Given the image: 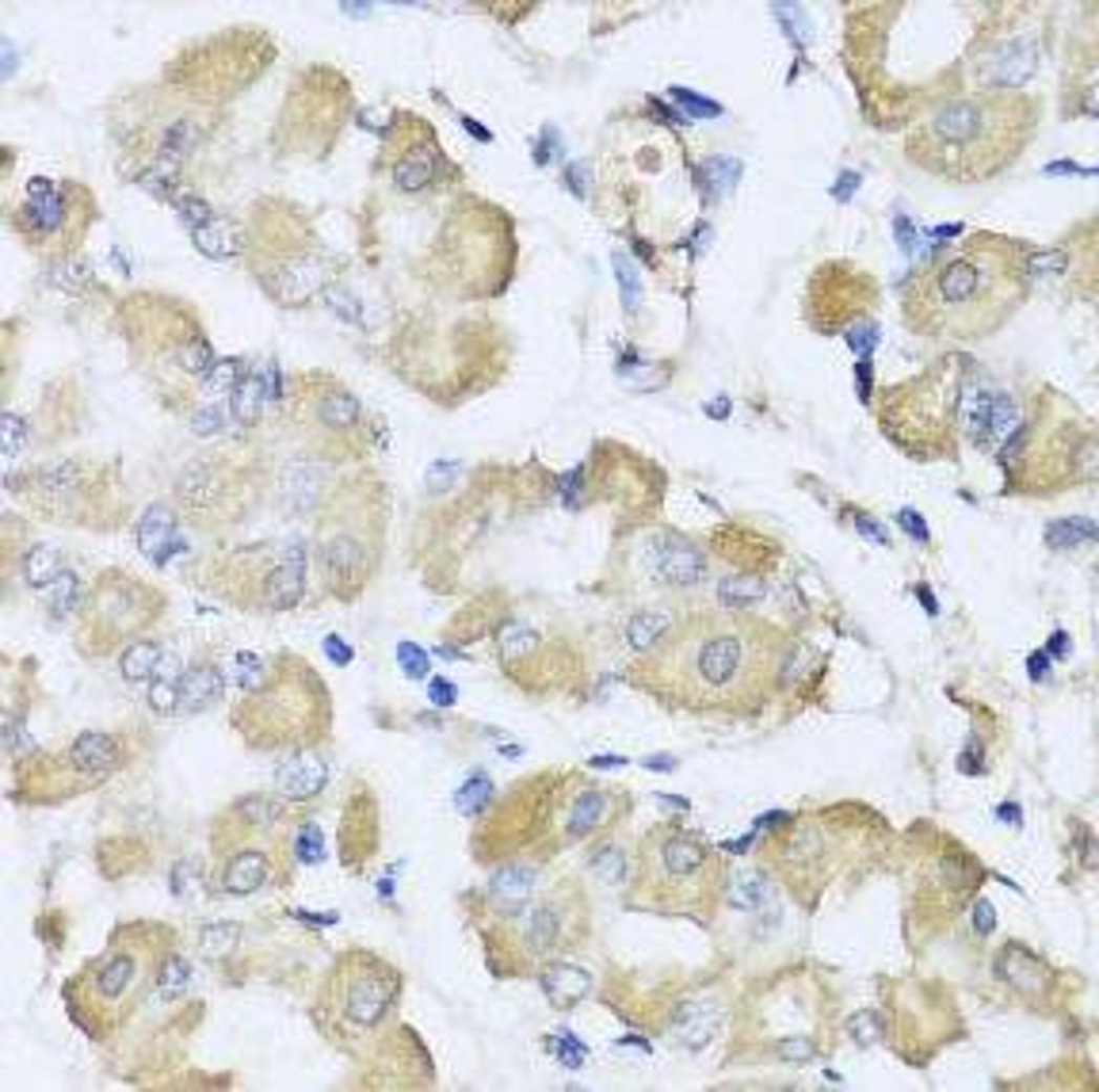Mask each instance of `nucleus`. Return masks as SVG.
Masks as SVG:
<instances>
[{
  "mask_svg": "<svg viewBox=\"0 0 1099 1092\" xmlns=\"http://www.w3.org/2000/svg\"><path fill=\"white\" fill-rule=\"evenodd\" d=\"M214 856H218V882L226 894H256L283 872V840L272 825L226 814L214 833Z\"/></svg>",
  "mask_w": 1099,
  "mask_h": 1092,
  "instance_id": "0eeeda50",
  "label": "nucleus"
},
{
  "mask_svg": "<svg viewBox=\"0 0 1099 1092\" xmlns=\"http://www.w3.org/2000/svg\"><path fill=\"white\" fill-rule=\"evenodd\" d=\"M855 524H859V531H863V536H870V539H874V543H882V546H890V539H886V531H882V527H874V524H870L867 516H859V512H855Z\"/></svg>",
  "mask_w": 1099,
  "mask_h": 1092,
  "instance_id": "0e129e2a",
  "label": "nucleus"
},
{
  "mask_svg": "<svg viewBox=\"0 0 1099 1092\" xmlns=\"http://www.w3.org/2000/svg\"><path fill=\"white\" fill-rule=\"evenodd\" d=\"M1050 650H1054V657H1065V634H1054Z\"/></svg>",
  "mask_w": 1099,
  "mask_h": 1092,
  "instance_id": "338daca9",
  "label": "nucleus"
},
{
  "mask_svg": "<svg viewBox=\"0 0 1099 1092\" xmlns=\"http://www.w3.org/2000/svg\"><path fill=\"white\" fill-rule=\"evenodd\" d=\"M333 1008L340 1012V1020H347L352 1028H375L398 998L401 978L394 966L378 963V959L352 956L333 970Z\"/></svg>",
  "mask_w": 1099,
  "mask_h": 1092,
  "instance_id": "1a4fd4ad",
  "label": "nucleus"
},
{
  "mask_svg": "<svg viewBox=\"0 0 1099 1092\" xmlns=\"http://www.w3.org/2000/svg\"><path fill=\"white\" fill-rule=\"evenodd\" d=\"M325 653L333 657V662H340V665L352 662V650H347V646H344L340 638H336V634H333V638H325Z\"/></svg>",
  "mask_w": 1099,
  "mask_h": 1092,
  "instance_id": "e2e57ef3",
  "label": "nucleus"
},
{
  "mask_svg": "<svg viewBox=\"0 0 1099 1092\" xmlns=\"http://www.w3.org/2000/svg\"><path fill=\"white\" fill-rule=\"evenodd\" d=\"M199 944L210 959H221L230 956L233 947L241 944V924H230V921H218V924H207L199 932Z\"/></svg>",
  "mask_w": 1099,
  "mask_h": 1092,
  "instance_id": "4c0bfd02",
  "label": "nucleus"
},
{
  "mask_svg": "<svg viewBox=\"0 0 1099 1092\" xmlns=\"http://www.w3.org/2000/svg\"><path fill=\"white\" fill-rule=\"evenodd\" d=\"M179 218L188 222L191 230H199V226H207V222L214 218V210H210L199 195H184V200H179Z\"/></svg>",
  "mask_w": 1099,
  "mask_h": 1092,
  "instance_id": "8fccbe9b",
  "label": "nucleus"
},
{
  "mask_svg": "<svg viewBox=\"0 0 1099 1092\" xmlns=\"http://www.w3.org/2000/svg\"><path fill=\"white\" fill-rule=\"evenodd\" d=\"M1027 249L977 233L935 256L905 294V317L924 336L981 340L1012 321L1027 298Z\"/></svg>",
  "mask_w": 1099,
  "mask_h": 1092,
  "instance_id": "f03ea898",
  "label": "nucleus"
},
{
  "mask_svg": "<svg viewBox=\"0 0 1099 1092\" xmlns=\"http://www.w3.org/2000/svg\"><path fill=\"white\" fill-rule=\"evenodd\" d=\"M179 368L188 371V375H210V368H214V352H210V344L203 340V336H191L188 344L179 348Z\"/></svg>",
  "mask_w": 1099,
  "mask_h": 1092,
  "instance_id": "37998d69",
  "label": "nucleus"
},
{
  "mask_svg": "<svg viewBox=\"0 0 1099 1092\" xmlns=\"http://www.w3.org/2000/svg\"><path fill=\"white\" fill-rule=\"evenodd\" d=\"M672 96H676V100H680L683 107H692L695 116H718V111H722L718 104H711V100H699V96L683 92V88H672Z\"/></svg>",
  "mask_w": 1099,
  "mask_h": 1092,
  "instance_id": "6e6d98bb",
  "label": "nucleus"
},
{
  "mask_svg": "<svg viewBox=\"0 0 1099 1092\" xmlns=\"http://www.w3.org/2000/svg\"><path fill=\"white\" fill-rule=\"evenodd\" d=\"M191 242L203 256H214V260H233L237 252L245 249V233L237 222L230 218H210L207 226L191 230Z\"/></svg>",
  "mask_w": 1099,
  "mask_h": 1092,
  "instance_id": "b1692460",
  "label": "nucleus"
},
{
  "mask_svg": "<svg viewBox=\"0 0 1099 1092\" xmlns=\"http://www.w3.org/2000/svg\"><path fill=\"white\" fill-rule=\"evenodd\" d=\"M783 634L744 611H699L672 623L630 672L653 699L699 714L756 711L783 669Z\"/></svg>",
  "mask_w": 1099,
  "mask_h": 1092,
  "instance_id": "f257e3e1",
  "label": "nucleus"
},
{
  "mask_svg": "<svg viewBox=\"0 0 1099 1092\" xmlns=\"http://www.w3.org/2000/svg\"><path fill=\"white\" fill-rule=\"evenodd\" d=\"M237 382H241V368H237V359H218V363L210 368V375L203 378L207 394H226V390H233Z\"/></svg>",
  "mask_w": 1099,
  "mask_h": 1092,
  "instance_id": "a18cd8bd",
  "label": "nucleus"
},
{
  "mask_svg": "<svg viewBox=\"0 0 1099 1092\" xmlns=\"http://www.w3.org/2000/svg\"><path fill=\"white\" fill-rule=\"evenodd\" d=\"M848 1031H851V1040L874 1043V1040L882 1035L879 1012H855V1016H851V1024H848Z\"/></svg>",
  "mask_w": 1099,
  "mask_h": 1092,
  "instance_id": "3c124183",
  "label": "nucleus"
},
{
  "mask_svg": "<svg viewBox=\"0 0 1099 1092\" xmlns=\"http://www.w3.org/2000/svg\"><path fill=\"white\" fill-rule=\"evenodd\" d=\"M901 524H905V531H909V536H916L921 543H928V527H924V520L912 512V508H905V512H901Z\"/></svg>",
  "mask_w": 1099,
  "mask_h": 1092,
  "instance_id": "13d9d810",
  "label": "nucleus"
},
{
  "mask_svg": "<svg viewBox=\"0 0 1099 1092\" xmlns=\"http://www.w3.org/2000/svg\"><path fill=\"white\" fill-rule=\"evenodd\" d=\"M325 783L329 764L317 753H310V749H302L298 756H291V760L275 768V788H279L283 798H314L325 791Z\"/></svg>",
  "mask_w": 1099,
  "mask_h": 1092,
  "instance_id": "dca6fc26",
  "label": "nucleus"
},
{
  "mask_svg": "<svg viewBox=\"0 0 1099 1092\" xmlns=\"http://www.w3.org/2000/svg\"><path fill=\"white\" fill-rule=\"evenodd\" d=\"M69 222H73L69 191H58L46 176H35L23 191L20 210H16V230L42 249H65V245H73L69 237L77 233L69 230Z\"/></svg>",
  "mask_w": 1099,
  "mask_h": 1092,
  "instance_id": "9b49d317",
  "label": "nucleus"
},
{
  "mask_svg": "<svg viewBox=\"0 0 1099 1092\" xmlns=\"http://www.w3.org/2000/svg\"><path fill=\"white\" fill-rule=\"evenodd\" d=\"M165 665V650H161L157 638H134L126 650H119V672L123 680L130 684H142V680H153Z\"/></svg>",
  "mask_w": 1099,
  "mask_h": 1092,
  "instance_id": "bb28decb",
  "label": "nucleus"
},
{
  "mask_svg": "<svg viewBox=\"0 0 1099 1092\" xmlns=\"http://www.w3.org/2000/svg\"><path fill=\"white\" fill-rule=\"evenodd\" d=\"M531 886H534V867H527V863H508V867H501L489 882L492 898H501V902L508 905H524Z\"/></svg>",
  "mask_w": 1099,
  "mask_h": 1092,
  "instance_id": "7c9ffc66",
  "label": "nucleus"
},
{
  "mask_svg": "<svg viewBox=\"0 0 1099 1092\" xmlns=\"http://www.w3.org/2000/svg\"><path fill=\"white\" fill-rule=\"evenodd\" d=\"M20 447H23V420L16 417V413H8V417H4V455L16 459Z\"/></svg>",
  "mask_w": 1099,
  "mask_h": 1092,
  "instance_id": "5fc2aeb1",
  "label": "nucleus"
},
{
  "mask_svg": "<svg viewBox=\"0 0 1099 1092\" xmlns=\"http://www.w3.org/2000/svg\"><path fill=\"white\" fill-rule=\"evenodd\" d=\"M996 974L1005 978L1008 986L1027 1001H1047L1050 986H1054L1050 966L1042 963L1035 951H1027V947H1019V944H1008L1005 951L996 956Z\"/></svg>",
  "mask_w": 1099,
  "mask_h": 1092,
  "instance_id": "ddd939ff",
  "label": "nucleus"
},
{
  "mask_svg": "<svg viewBox=\"0 0 1099 1092\" xmlns=\"http://www.w3.org/2000/svg\"><path fill=\"white\" fill-rule=\"evenodd\" d=\"M588 872L596 875L599 882H608V886H622L630 875V860H627V852L615 848V844H604V848L592 856V863H588Z\"/></svg>",
  "mask_w": 1099,
  "mask_h": 1092,
  "instance_id": "e433bc0d",
  "label": "nucleus"
},
{
  "mask_svg": "<svg viewBox=\"0 0 1099 1092\" xmlns=\"http://www.w3.org/2000/svg\"><path fill=\"white\" fill-rule=\"evenodd\" d=\"M39 592H42V600H46V608H50L54 615H69V611L84 608V596H88V592H84L81 573H77V569H69V566H65L46 588H39Z\"/></svg>",
  "mask_w": 1099,
  "mask_h": 1092,
  "instance_id": "c85d7f7f",
  "label": "nucleus"
},
{
  "mask_svg": "<svg viewBox=\"0 0 1099 1092\" xmlns=\"http://www.w3.org/2000/svg\"><path fill=\"white\" fill-rule=\"evenodd\" d=\"M398 662L401 669H405V676H413V680H424L428 676V653L420 650V646H413V642H401L398 646Z\"/></svg>",
  "mask_w": 1099,
  "mask_h": 1092,
  "instance_id": "09e8293b",
  "label": "nucleus"
},
{
  "mask_svg": "<svg viewBox=\"0 0 1099 1092\" xmlns=\"http://www.w3.org/2000/svg\"><path fill=\"white\" fill-rule=\"evenodd\" d=\"M1047 665H1050L1047 653H1035V657H1031V676H1035V680H1038V676H1047V672H1050Z\"/></svg>",
  "mask_w": 1099,
  "mask_h": 1092,
  "instance_id": "69168bd1",
  "label": "nucleus"
},
{
  "mask_svg": "<svg viewBox=\"0 0 1099 1092\" xmlns=\"http://www.w3.org/2000/svg\"><path fill=\"white\" fill-rule=\"evenodd\" d=\"M489 798H492V783L485 776H470L466 783L459 788V795H455V806L462 810V814H482L485 806H489Z\"/></svg>",
  "mask_w": 1099,
  "mask_h": 1092,
  "instance_id": "a19ab883",
  "label": "nucleus"
},
{
  "mask_svg": "<svg viewBox=\"0 0 1099 1092\" xmlns=\"http://www.w3.org/2000/svg\"><path fill=\"white\" fill-rule=\"evenodd\" d=\"M221 688H226V680H221L218 665L195 662L179 676V711H207V707H214L221 699Z\"/></svg>",
  "mask_w": 1099,
  "mask_h": 1092,
  "instance_id": "5701e85b",
  "label": "nucleus"
},
{
  "mask_svg": "<svg viewBox=\"0 0 1099 1092\" xmlns=\"http://www.w3.org/2000/svg\"><path fill=\"white\" fill-rule=\"evenodd\" d=\"M1047 539H1050V546L1092 543V539H1096V524H1089V520H1061V524H1050Z\"/></svg>",
  "mask_w": 1099,
  "mask_h": 1092,
  "instance_id": "79ce46f5",
  "label": "nucleus"
},
{
  "mask_svg": "<svg viewBox=\"0 0 1099 1092\" xmlns=\"http://www.w3.org/2000/svg\"><path fill=\"white\" fill-rule=\"evenodd\" d=\"M157 592L130 573H107L84 596L81 638L88 650H126L134 638H146V627L157 620Z\"/></svg>",
  "mask_w": 1099,
  "mask_h": 1092,
  "instance_id": "423d86ee",
  "label": "nucleus"
},
{
  "mask_svg": "<svg viewBox=\"0 0 1099 1092\" xmlns=\"http://www.w3.org/2000/svg\"><path fill=\"white\" fill-rule=\"evenodd\" d=\"M611 818V795L599 788H580L566 810V833L569 840H588L599 833Z\"/></svg>",
  "mask_w": 1099,
  "mask_h": 1092,
  "instance_id": "412c9836",
  "label": "nucleus"
},
{
  "mask_svg": "<svg viewBox=\"0 0 1099 1092\" xmlns=\"http://www.w3.org/2000/svg\"><path fill=\"white\" fill-rule=\"evenodd\" d=\"M298 413H302L298 420L310 432V443L347 452V447H356L363 440V410H359V401L344 386L305 390Z\"/></svg>",
  "mask_w": 1099,
  "mask_h": 1092,
  "instance_id": "9d476101",
  "label": "nucleus"
},
{
  "mask_svg": "<svg viewBox=\"0 0 1099 1092\" xmlns=\"http://www.w3.org/2000/svg\"><path fill=\"white\" fill-rule=\"evenodd\" d=\"M263 401H268V394H263V378L245 375L241 382L233 386V417H237V424L252 428L263 413Z\"/></svg>",
  "mask_w": 1099,
  "mask_h": 1092,
  "instance_id": "473e14b6",
  "label": "nucleus"
},
{
  "mask_svg": "<svg viewBox=\"0 0 1099 1092\" xmlns=\"http://www.w3.org/2000/svg\"><path fill=\"white\" fill-rule=\"evenodd\" d=\"M550 1050H554L557 1058H562V1066H569V1070H576V1066H585V1058H588L585 1043L573 1040L569 1031H557L554 1040H550Z\"/></svg>",
  "mask_w": 1099,
  "mask_h": 1092,
  "instance_id": "49530a36",
  "label": "nucleus"
},
{
  "mask_svg": "<svg viewBox=\"0 0 1099 1092\" xmlns=\"http://www.w3.org/2000/svg\"><path fill=\"white\" fill-rule=\"evenodd\" d=\"M543 989L550 1005L557 1008H573L592 993V974L585 966L576 963H562V959H546L543 963Z\"/></svg>",
  "mask_w": 1099,
  "mask_h": 1092,
  "instance_id": "6ab92c4d",
  "label": "nucleus"
},
{
  "mask_svg": "<svg viewBox=\"0 0 1099 1092\" xmlns=\"http://www.w3.org/2000/svg\"><path fill=\"white\" fill-rule=\"evenodd\" d=\"M718 1028V1005L714 1001H683L676 1012V1040L683 1047H702Z\"/></svg>",
  "mask_w": 1099,
  "mask_h": 1092,
  "instance_id": "a878e982",
  "label": "nucleus"
},
{
  "mask_svg": "<svg viewBox=\"0 0 1099 1092\" xmlns=\"http://www.w3.org/2000/svg\"><path fill=\"white\" fill-rule=\"evenodd\" d=\"M62 569L65 566H62V558H58L54 546H27V554H23V562H20L23 581H27L31 588H46L58 573H62Z\"/></svg>",
  "mask_w": 1099,
  "mask_h": 1092,
  "instance_id": "2f4dec72",
  "label": "nucleus"
},
{
  "mask_svg": "<svg viewBox=\"0 0 1099 1092\" xmlns=\"http://www.w3.org/2000/svg\"><path fill=\"white\" fill-rule=\"evenodd\" d=\"M260 596L268 611H287L305 596V546L298 539L287 546L283 558L275 562V569H268Z\"/></svg>",
  "mask_w": 1099,
  "mask_h": 1092,
  "instance_id": "4468645a",
  "label": "nucleus"
},
{
  "mask_svg": "<svg viewBox=\"0 0 1099 1092\" xmlns=\"http://www.w3.org/2000/svg\"><path fill=\"white\" fill-rule=\"evenodd\" d=\"M149 966H161V959H153V940H138L130 947H119L104 963L92 970V982H88V1008H92V1020L100 1031H111L123 1020V1008H130L142 989L149 982Z\"/></svg>",
  "mask_w": 1099,
  "mask_h": 1092,
  "instance_id": "6e6552de",
  "label": "nucleus"
},
{
  "mask_svg": "<svg viewBox=\"0 0 1099 1092\" xmlns=\"http://www.w3.org/2000/svg\"><path fill=\"white\" fill-rule=\"evenodd\" d=\"M1038 116L1042 107L1027 92L981 88L970 96H954L916 123L905 142V153L928 176L951 184H981L1023 158L1038 130Z\"/></svg>",
  "mask_w": 1099,
  "mask_h": 1092,
  "instance_id": "7ed1b4c3",
  "label": "nucleus"
},
{
  "mask_svg": "<svg viewBox=\"0 0 1099 1092\" xmlns=\"http://www.w3.org/2000/svg\"><path fill=\"white\" fill-rule=\"evenodd\" d=\"M993 905H989V902H985V898H977V905H974V928H977V932H981V936H989V932H993Z\"/></svg>",
  "mask_w": 1099,
  "mask_h": 1092,
  "instance_id": "4d7b16f0",
  "label": "nucleus"
},
{
  "mask_svg": "<svg viewBox=\"0 0 1099 1092\" xmlns=\"http://www.w3.org/2000/svg\"><path fill=\"white\" fill-rule=\"evenodd\" d=\"M672 627V615L669 611H641V615H634L627 627V638L634 650H653L660 638H664V630Z\"/></svg>",
  "mask_w": 1099,
  "mask_h": 1092,
  "instance_id": "f704fd0d",
  "label": "nucleus"
},
{
  "mask_svg": "<svg viewBox=\"0 0 1099 1092\" xmlns=\"http://www.w3.org/2000/svg\"><path fill=\"white\" fill-rule=\"evenodd\" d=\"M764 596H767V585L760 578H748V573H741V578H725L722 585H718V600H722V608H730V611L753 608V604H760Z\"/></svg>",
  "mask_w": 1099,
  "mask_h": 1092,
  "instance_id": "72a5a7b5",
  "label": "nucleus"
},
{
  "mask_svg": "<svg viewBox=\"0 0 1099 1092\" xmlns=\"http://www.w3.org/2000/svg\"><path fill=\"white\" fill-rule=\"evenodd\" d=\"M428 692H431V699H436L440 707L455 704V688H450L447 680H431V684H428Z\"/></svg>",
  "mask_w": 1099,
  "mask_h": 1092,
  "instance_id": "052dcab7",
  "label": "nucleus"
},
{
  "mask_svg": "<svg viewBox=\"0 0 1099 1092\" xmlns=\"http://www.w3.org/2000/svg\"><path fill=\"white\" fill-rule=\"evenodd\" d=\"M775 1054H779L783 1062H795V1066H798V1062L813 1058L817 1047H813V1040H809V1035H786V1040L775 1043Z\"/></svg>",
  "mask_w": 1099,
  "mask_h": 1092,
  "instance_id": "de8ad7c7",
  "label": "nucleus"
},
{
  "mask_svg": "<svg viewBox=\"0 0 1099 1092\" xmlns=\"http://www.w3.org/2000/svg\"><path fill=\"white\" fill-rule=\"evenodd\" d=\"M317 562H321V573H325L329 588H333L336 596H352L366 581V550L363 543H359L356 536H347V531H336V536L321 539Z\"/></svg>",
  "mask_w": 1099,
  "mask_h": 1092,
  "instance_id": "f8f14e48",
  "label": "nucleus"
},
{
  "mask_svg": "<svg viewBox=\"0 0 1099 1092\" xmlns=\"http://www.w3.org/2000/svg\"><path fill=\"white\" fill-rule=\"evenodd\" d=\"M321 279H325V275H321V268H317L314 260H283L279 268H272L268 291L283 306H298L321 287Z\"/></svg>",
  "mask_w": 1099,
  "mask_h": 1092,
  "instance_id": "aec40b11",
  "label": "nucleus"
},
{
  "mask_svg": "<svg viewBox=\"0 0 1099 1092\" xmlns=\"http://www.w3.org/2000/svg\"><path fill=\"white\" fill-rule=\"evenodd\" d=\"M1065 272V252H1038L1027 256V275H1054Z\"/></svg>",
  "mask_w": 1099,
  "mask_h": 1092,
  "instance_id": "603ef678",
  "label": "nucleus"
},
{
  "mask_svg": "<svg viewBox=\"0 0 1099 1092\" xmlns=\"http://www.w3.org/2000/svg\"><path fill=\"white\" fill-rule=\"evenodd\" d=\"M436 168H440V149H436L431 134L417 130V138H413V142H405L401 158L394 161L389 176H394V184H398L401 191H420V188H428L431 180H436Z\"/></svg>",
  "mask_w": 1099,
  "mask_h": 1092,
  "instance_id": "2eb2a0df",
  "label": "nucleus"
},
{
  "mask_svg": "<svg viewBox=\"0 0 1099 1092\" xmlns=\"http://www.w3.org/2000/svg\"><path fill=\"white\" fill-rule=\"evenodd\" d=\"M566 176H569V188H573L576 195L585 200V195H588V165H569Z\"/></svg>",
  "mask_w": 1099,
  "mask_h": 1092,
  "instance_id": "bf43d9fd",
  "label": "nucleus"
},
{
  "mask_svg": "<svg viewBox=\"0 0 1099 1092\" xmlns=\"http://www.w3.org/2000/svg\"><path fill=\"white\" fill-rule=\"evenodd\" d=\"M325 718V688L310 672V665L291 657V669H275L272 680L263 684L260 692L249 695V718H245L241 734L256 749H310V741L321 734Z\"/></svg>",
  "mask_w": 1099,
  "mask_h": 1092,
  "instance_id": "39448f33",
  "label": "nucleus"
},
{
  "mask_svg": "<svg viewBox=\"0 0 1099 1092\" xmlns=\"http://www.w3.org/2000/svg\"><path fill=\"white\" fill-rule=\"evenodd\" d=\"M615 275H618V287H622V302H627V310L634 314L641 302V287H638V272H634V264L622 256V252H615Z\"/></svg>",
  "mask_w": 1099,
  "mask_h": 1092,
  "instance_id": "c03bdc74",
  "label": "nucleus"
},
{
  "mask_svg": "<svg viewBox=\"0 0 1099 1092\" xmlns=\"http://www.w3.org/2000/svg\"><path fill=\"white\" fill-rule=\"evenodd\" d=\"M298 848H302V852H298L302 860H310V863L321 860V856H325V844H321V830H317V825H305L302 837H298Z\"/></svg>",
  "mask_w": 1099,
  "mask_h": 1092,
  "instance_id": "864d4df0",
  "label": "nucleus"
},
{
  "mask_svg": "<svg viewBox=\"0 0 1099 1092\" xmlns=\"http://www.w3.org/2000/svg\"><path fill=\"white\" fill-rule=\"evenodd\" d=\"M657 573L660 581H669L676 588H692L706 578V558L688 539H669L664 546H657Z\"/></svg>",
  "mask_w": 1099,
  "mask_h": 1092,
  "instance_id": "a211bd4d",
  "label": "nucleus"
},
{
  "mask_svg": "<svg viewBox=\"0 0 1099 1092\" xmlns=\"http://www.w3.org/2000/svg\"><path fill=\"white\" fill-rule=\"evenodd\" d=\"M172 524H176V516L168 512L165 504L146 508V516L138 520V546H142V554H149L157 562V558L165 554V546L172 543Z\"/></svg>",
  "mask_w": 1099,
  "mask_h": 1092,
  "instance_id": "cd10ccee",
  "label": "nucleus"
},
{
  "mask_svg": "<svg viewBox=\"0 0 1099 1092\" xmlns=\"http://www.w3.org/2000/svg\"><path fill=\"white\" fill-rule=\"evenodd\" d=\"M65 764L73 768V772H81V776L96 779V776H104V772L123 764V753H119V741L111 734L84 730L73 746H69V753H65Z\"/></svg>",
  "mask_w": 1099,
  "mask_h": 1092,
  "instance_id": "f3484780",
  "label": "nucleus"
},
{
  "mask_svg": "<svg viewBox=\"0 0 1099 1092\" xmlns=\"http://www.w3.org/2000/svg\"><path fill=\"white\" fill-rule=\"evenodd\" d=\"M272 672H275V662H263V657H256V653H241V657H237V669H233V676H237V684L245 688V695H252V692H260L263 684L272 680Z\"/></svg>",
  "mask_w": 1099,
  "mask_h": 1092,
  "instance_id": "58836bf2",
  "label": "nucleus"
},
{
  "mask_svg": "<svg viewBox=\"0 0 1099 1092\" xmlns=\"http://www.w3.org/2000/svg\"><path fill=\"white\" fill-rule=\"evenodd\" d=\"M221 428V413L218 410H203L195 417V432H218Z\"/></svg>",
  "mask_w": 1099,
  "mask_h": 1092,
  "instance_id": "680f3d73",
  "label": "nucleus"
},
{
  "mask_svg": "<svg viewBox=\"0 0 1099 1092\" xmlns=\"http://www.w3.org/2000/svg\"><path fill=\"white\" fill-rule=\"evenodd\" d=\"M725 890L718 852L680 825H657L646 833L634 867L630 902L657 914H706Z\"/></svg>",
  "mask_w": 1099,
  "mask_h": 1092,
  "instance_id": "20e7f679",
  "label": "nucleus"
},
{
  "mask_svg": "<svg viewBox=\"0 0 1099 1092\" xmlns=\"http://www.w3.org/2000/svg\"><path fill=\"white\" fill-rule=\"evenodd\" d=\"M764 875L756 872H737V875H725V902L737 905V909H756L764 902Z\"/></svg>",
  "mask_w": 1099,
  "mask_h": 1092,
  "instance_id": "c9c22d12",
  "label": "nucleus"
},
{
  "mask_svg": "<svg viewBox=\"0 0 1099 1092\" xmlns=\"http://www.w3.org/2000/svg\"><path fill=\"white\" fill-rule=\"evenodd\" d=\"M153 989H157V998L165 1001V1005H172V1001H184V993L191 989V963H188V959L176 956V951H168V956L161 959V966H157Z\"/></svg>",
  "mask_w": 1099,
  "mask_h": 1092,
  "instance_id": "c756f323",
  "label": "nucleus"
},
{
  "mask_svg": "<svg viewBox=\"0 0 1099 1092\" xmlns=\"http://www.w3.org/2000/svg\"><path fill=\"white\" fill-rule=\"evenodd\" d=\"M821 860H825V830L821 825H802V830H795L779 844V863L786 872H795V867L806 872V867H817Z\"/></svg>",
  "mask_w": 1099,
  "mask_h": 1092,
  "instance_id": "393cba45",
  "label": "nucleus"
},
{
  "mask_svg": "<svg viewBox=\"0 0 1099 1092\" xmlns=\"http://www.w3.org/2000/svg\"><path fill=\"white\" fill-rule=\"evenodd\" d=\"M1038 69V46L1031 39L1008 42L1000 58H993V84L989 88H1008V92H1019Z\"/></svg>",
  "mask_w": 1099,
  "mask_h": 1092,
  "instance_id": "4be33fe9",
  "label": "nucleus"
},
{
  "mask_svg": "<svg viewBox=\"0 0 1099 1092\" xmlns=\"http://www.w3.org/2000/svg\"><path fill=\"white\" fill-rule=\"evenodd\" d=\"M149 711H157V714L179 711V680L168 676L165 665H161V672L153 676V684H149Z\"/></svg>",
  "mask_w": 1099,
  "mask_h": 1092,
  "instance_id": "ea45409f",
  "label": "nucleus"
}]
</instances>
